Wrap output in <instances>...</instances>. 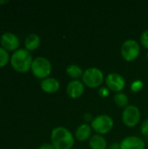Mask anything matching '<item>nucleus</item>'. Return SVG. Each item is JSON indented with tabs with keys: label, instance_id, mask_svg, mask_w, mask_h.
<instances>
[{
	"label": "nucleus",
	"instance_id": "f8f14e48",
	"mask_svg": "<svg viewBox=\"0 0 148 149\" xmlns=\"http://www.w3.org/2000/svg\"><path fill=\"white\" fill-rule=\"evenodd\" d=\"M40 86L44 92L47 93H54L57 91H58L60 84L57 79L48 77L41 81Z\"/></svg>",
	"mask_w": 148,
	"mask_h": 149
},
{
	"label": "nucleus",
	"instance_id": "9d476101",
	"mask_svg": "<svg viewBox=\"0 0 148 149\" xmlns=\"http://www.w3.org/2000/svg\"><path fill=\"white\" fill-rule=\"evenodd\" d=\"M120 149H145V142L138 136H127L120 142Z\"/></svg>",
	"mask_w": 148,
	"mask_h": 149
},
{
	"label": "nucleus",
	"instance_id": "39448f33",
	"mask_svg": "<svg viewBox=\"0 0 148 149\" xmlns=\"http://www.w3.org/2000/svg\"><path fill=\"white\" fill-rule=\"evenodd\" d=\"M91 126L98 134H105L113 129V120L107 114H100L92 120Z\"/></svg>",
	"mask_w": 148,
	"mask_h": 149
},
{
	"label": "nucleus",
	"instance_id": "423d86ee",
	"mask_svg": "<svg viewBox=\"0 0 148 149\" xmlns=\"http://www.w3.org/2000/svg\"><path fill=\"white\" fill-rule=\"evenodd\" d=\"M120 52L125 60L133 61L136 59L140 55V44L134 39H127L122 44Z\"/></svg>",
	"mask_w": 148,
	"mask_h": 149
},
{
	"label": "nucleus",
	"instance_id": "dca6fc26",
	"mask_svg": "<svg viewBox=\"0 0 148 149\" xmlns=\"http://www.w3.org/2000/svg\"><path fill=\"white\" fill-rule=\"evenodd\" d=\"M66 73L69 77H71L72 79H78L79 77H82L83 76V70L82 68L76 65V64H72V65H69L66 68Z\"/></svg>",
	"mask_w": 148,
	"mask_h": 149
},
{
	"label": "nucleus",
	"instance_id": "aec40b11",
	"mask_svg": "<svg viewBox=\"0 0 148 149\" xmlns=\"http://www.w3.org/2000/svg\"><path fill=\"white\" fill-rule=\"evenodd\" d=\"M143 87V83L140 80H135L132 83L131 88L133 92H139L142 89Z\"/></svg>",
	"mask_w": 148,
	"mask_h": 149
},
{
	"label": "nucleus",
	"instance_id": "f257e3e1",
	"mask_svg": "<svg viewBox=\"0 0 148 149\" xmlns=\"http://www.w3.org/2000/svg\"><path fill=\"white\" fill-rule=\"evenodd\" d=\"M51 141L55 149H71L74 145L72 134L64 127H55L51 131Z\"/></svg>",
	"mask_w": 148,
	"mask_h": 149
},
{
	"label": "nucleus",
	"instance_id": "412c9836",
	"mask_svg": "<svg viewBox=\"0 0 148 149\" xmlns=\"http://www.w3.org/2000/svg\"><path fill=\"white\" fill-rule=\"evenodd\" d=\"M140 131L144 135L148 136V119L145 120L142 122V124L140 126Z\"/></svg>",
	"mask_w": 148,
	"mask_h": 149
},
{
	"label": "nucleus",
	"instance_id": "a211bd4d",
	"mask_svg": "<svg viewBox=\"0 0 148 149\" xmlns=\"http://www.w3.org/2000/svg\"><path fill=\"white\" fill-rule=\"evenodd\" d=\"M10 60V57L9 52H7L5 49L0 46V67L5 66Z\"/></svg>",
	"mask_w": 148,
	"mask_h": 149
},
{
	"label": "nucleus",
	"instance_id": "5701e85b",
	"mask_svg": "<svg viewBox=\"0 0 148 149\" xmlns=\"http://www.w3.org/2000/svg\"><path fill=\"white\" fill-rule=\"evenodd\" d=\"M38 149H55L54 147L51 145V144H49V143H44V144H42Z\"/></svg>",
	"mask_w": 148,
	"mask_h": 149
},
{
	"label": "nucleus",
	"instance_id": "6ab92c4d",
	"mask_svg": "<svg viewBox=\"0 0 148 149\" xmlns=\"http://www.w3.org/2000/svg\"><path fill=\"white\" fill-rule=\"evenodd\" d=\"M140 43L145 48L148 49V29L145 30L141 33V35H140Z\"/></svg>",
	"mask_w": 148,
	"mask_h": 149
},
{
	"label": "nucleus",
	"instance_id": "4be33fe9",
	"mask_svg": "<svg viewBox=\"0 0 148 149\" xmlns=\"http://www.w3.org/2000/svg\"><path fill=\"white\" fill-rule=\"evenodd\" d=\"M99 95H100V96H102V97H106V96L109 94V91H108V89H107V88H106V87H102V88H100V90H99Z\"/></svg>",
	"mask_w": 148,
	"mask_h": 149
},
{
	"label": "nucleus",
	"instance_id": "6e6552de",
	"mask_svg": "<svg viewBox=\"0 0 148 149\" xmlns=\"http://www.w3.org/2000/svg\"><path fill=\"white\" fill-rule=\"evenodd\" d=\"M107 87L116 93H120L126 86V79L122 75L117 72H111L106 78Z\"/></svg>",
	"mask_w": 148,
	"mask_h": 149
},
{
	"label": "nucleus",
	"instance_id": "ddd939ff",
	"mask_svg": "<svg viewBox=\"0 0 148 149\" xmlns=\"http://www.w3.org/2000/svg\"><path fill=\"white\" fill-rule=\"evenodd\" d=\"M92 134V127L86 123L81 124L78 127L75 131V137L79 141H85L91 138Z\"/></svg>",
	"mask_w": 148,
	"mask_h": 149
},
{
	"label": "nucleus",
	"instance_id": "1a4fd4ad",
	"mask_svg": "<svg viewBox=\"0 0 148 149\" xmlns=\"http://www.w3.org/2000/svg\"><path fill=\"white\" fill-rule=\"evenodd\" d=\"M1 46L7 52H16L19 46V38L12 32H4L0 38Z\"/></svg>",
	"mask_w": 148,
	"mask_h": 149
},
{
	"label": "nucleus",
	"instance_id": "0eeeda50",
	"mask_svg": "<svg viewBox=\"0 0 148 149\" xmlns=\"http://www.w3.org/2000/svg\"><path fill=\"white\" fill-rule=\"evenodd\" d=\"M122 120L126 126L132 127H135L140 120V111L134 105L127 106L122 113Z\"/></svg>",
	"mask_w": 148,
	"mask_h": 149
},
{
	"label": "nucleus",
	"instance_id": "2eb2a0df",
	"mask_svg": "<svg viewBox=\"0 0 148 149\" xmlns=\"http://www.w3.org/2000/svg\"><path fill=\"white\" fill-rule=\"evenodd\" d=\"M89 145L92 149H106L107 142L100 134H94L89 139Z\"/></svg>",
	"mask_w": 148,
	"mask_h": 149
},
{
	"label": "nucleus",
	"instance_id": "4468645a",
	"mask_svg": "<svg viewBox=\"0 0 148 149\" xmlns=\"http://www.w3.org/2000/svg\"><path fill=\"white\" fill-rule=\"evenodd\" d=\"M40 43H41V39L39 36L36 33H31L25 38L24 46H25V49L29 52L35 51L36 49L39 47Z\"/></svg>",
	"mask_w": 148,
	"mask_h": 149
},
{
	"label": "nucleus",
	"instance_id": "f3484780",
	"mask_svg": "<svg viewBox=\"0 0 148 149\" xmlns=\"http://www.w3.org/2000/svg\"><path fill=\"white\" fill-rule=\"evenodd\" d=\"M114 102L120 107H126L128 104V97L123 93H117L113 97Z\"/></svg>",
	"mask_w": 148,
	"mask_h": 149
},
{
	"label": "nucleus",
	"instance_id": "393cba45",
	"mask_svg": "<svg viewBox=\"0 0 148 149\" xmlns=\"http://www.w3.org/2000/svg\"><path fill=\"white\" fill-rule=\"evenodd\" d=\"M84 118L85 119V120H90V119H92V116L90 113H86V114H85Z\"/></svg>",
	"mask_w": 148,
	"mask_h": 149
},
{
	"label": "nucleus",
	"instance_id": "20e7f679",
	"mask_svg": "<svg viewBox=\"0 0 148 149\" xmlns=\"http://www.w3.org/2000/svg\"><path fill=\"white\" fill-rule=\"evenodd\" d=\"M82 80L85 86L91 88H96L102 84L104 80V73L99 68L90 67L84 72Z\"/></svg>",
	"mask_w": 148,
	"mask_h": 149
},
{
	"label": "nucleus",
	"instance_id": "f03ea898",
	"mask_svg": "<svg viewBox=\"0 0 148 149\" xmlns=\"http://www.w3.org/2000/svg\"><path fill=\"white\" fill-rule=\"evenodd\" d=\"M32 61L33 59L31 52L25 48H22L17 49L12 53V55L10 56V63L16 72L24 73L31 70Z\"/></svg>",
	"mask_w": 148,
	"mask_h": 149
},
{
	"label": "nucleus",
	"instance_id": "bb28decb",
	"mask_svg": "<svg viewBox=\"0 0 148 149\" xmlns=\"http://www.w3.org/2000/svg\"><path fill=\"white\" fill-rule=\"evenodd\" d=\"M147 59H148V52H147Z\"/></svg>",
	"mask_w": 148,
	"mask_h": 149
},
{
	"label": "nucleus",
	"instance_id": "a878e982",
	"mask_svg": "<svg viewBox=\"0 0 148 149\" xmlns=\"http://www.w3.org/2000/svg\"><path fill=\"white\" fill-rule=\"evenodd\" d=\"M7 3H9V1H0V4H5Z\"/></svg>",
	"mask_w": 148,
	"mask_h": 149
},
{
	"label": "nucleus",
	"instance_id": "7ed1b4c3",
	"mask_svg": "<svg viewBox=\"0 0 148 149\" xmlns=\"http://www.w3.org/2000/svg\"><path fill=\"white\" fill-rule=\"evenodd\" d=\"M31 70L35 77L42 80L48 78L51 72V64L44 57H38L33 59Z\"/></svg>",
	"mask_w": 148,
	"mask_h": 149
},
{
	"label": "nucleus",
	"instance_id": "9b49d317",
	"mask_svg": "<svg viewBox=\"0 0 148 149\" xmlns=\"http://www.w3.org/2000/svg\"><path fill=\"white\" fill-rule=\"evenodd\" d=\"M84 91H85L84 84L79 79H73L70 81L66 86L67 94L72 99L79 98L84 93Z\"/></svg>",
	"mask_w": 148,
	"mask_h": 149
},
{
	"label": "nucleus",
	"instance_id": "b1692460",
	"mask_svg": "<svg viewBox=\"0 0 148 149\" xmlns=\"http://www.w3.org/2000/svg\"><path fill=\"white\" fill-rule=\"evenodd\" d=\"M109 149H120V145L118 143H113L110 146Z\"/></svg>",
	"mask_w": 148,
	"mask_h": 149
}]
</instances>
